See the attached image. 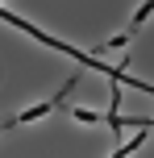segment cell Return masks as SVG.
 Returning a JSON list of instances; mask_svg holds the SVG:
<instances>
[{"label": "cell", "instance_id": "cell-1", "mask_svg": "<svg viewBox=\"0 0 154 158\" xmlns=\"http://www.w3.org/2000/svg\"><path fill=\"white\" fill-rule=\"evenodd\" d=\"M150 13H154V0H146V4H142L138 13H133V25H129V29H125V33H129V38H133V33H138L142 25H146V17H150Z\"/></svg>", "mask_w": 154, "mask_h": 158}, {"label": "cell", "instance_id": "cell-2", "mask_svg": "<svg viewBox=\"0 0 154 158\" xmlns=\"http://www.w3.org/2000/svg\"><path fill=\"white\" fill-rule=\"evenodd\" d=\"M71 117H75V121H83V125H96V121H104L100 112H88V108H71Z\"/></svg>", "mask_w": 154, "mask_h": 158}]
</instances>
